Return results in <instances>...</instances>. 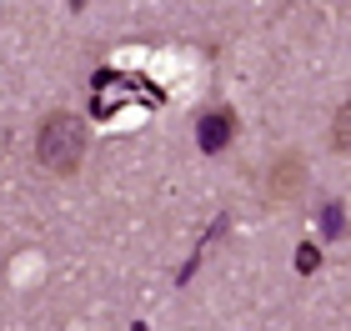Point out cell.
Masks as SVG:
<instances>
[{"instance_id":"5b68a950","label":"cell","mask_w":351,"mask_h":331,"mask_svg":"<svg viewBox=\"0 0 351 331\" xmlns=\"http://www.w3.org/2000/svg\"><path fill=\"white\" fill-rule=\"evenodd\" d=\"M296 266H301V271H311V266H316V246H301L296 251Z\"/></svg>"},{"instance_id":"277c9868","label":"cell","mask_w":351,"mask_h":331,"mask_svg":"<svg viewBox=\"0 0 351 331\" xmlns=\"http://www.w3.org/2000/svg\"><path fill=\"white\" fill-rule=\"evenodd\" d=\"M331 146H337L341 156H351V101L337 110V121H331Z\"/></svg>"},{"instance_id":"8992f818","label":"cell","mask_w":351,"mask_h":331,"mask_svg":"<svg viewBox=\"0 0 351 331\" xmlns=\"http://www.w3.org/2000/svg\"><path fill=\"white\" fill-rule=\"evenodd\" d=\"M326 231L341 236V211H337V206H326Z\"/></svg>"},{"instance_id":"7a4b0ae2","label":"cell","mask_w":351,"mask_h":331,"mask_svg":"<svg viewBox=\"0 0 351 331\" xmlns=\"http://www.w3.org/2000/svg\"><path fill=\"white\" fill-rule=\"evenodd\" d=\"M301 191H306V161H301L296 151H281L266 171V201L271 206H286V201H296Z\"/></svg>"},{"instance_id":"6da1fadb","label":"cell","mask_w":351,"mask_h":331,"mask_svg":"<svg viewBox=\"0 0 351 331\" xmlns=\"http://www.w3.org/2000/svg\"><path fill=\"white\" fill-rule=\"evenodd\" d=\"M36 161L51 171V176H75L86 161V125L71 116V110H51L36 131Z\"/></svg>"},{"instance_id":"3957f363","label":"cell","mask_w":351,"mask_h":331,"mask_svg":"<svg viewBox=\"0 0 351 331\" xmlns=\"http://www.w3.org/2000/svg\"><path fill=\"white\" fill-rule=\"evenodd\" d=\"M196 136H201V151H221L236 136V110H226V106L206 110V116L196 121Z\"/></svg>"}]
</instances>
